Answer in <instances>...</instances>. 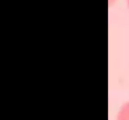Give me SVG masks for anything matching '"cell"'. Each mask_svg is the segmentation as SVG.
<instances>
[{"mask_svg": "<svg viewBox=\"0 0 129 120\" xmlns=\"http://www.w3.org/2000/svg\"><path fill=\"white\" fill-rule=\"evenodd\" d=\"M127 5H128V6H129V0H127Z\"/></svg>", "mask_w": 129, "mask_h": 120, "instance_id": "cell-2", "label": "cell"}, {"mask_svg": "<svg viewBox=\"0 0 129 120\" xmlns=\"http://www.w3.org/2000/svg\"><path fill=\"white\" fill-rule=\"evenodd\" d=\"M117 120H129V102L120 108L117 116Z\"/></svg>", "mask_w": 129, "mask_h": 120, "instance_id": "cell-1", "label": "cell"}]
</instances>
